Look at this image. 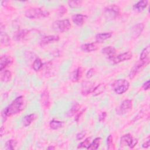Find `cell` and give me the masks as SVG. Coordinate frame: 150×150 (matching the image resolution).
<instances>
[{
  "mask_svg": "<svg viewBox=\"0 0 150 150\" xmlns=\"http://www.w3.org/2000/svg\"><path fill=\"white\" fill-rule=\"evenodd\" d=\"M26 105V101L23 96L17 97L12 102L5 108L2 111L1 115L5 121L8 117L16 115L24 110Z\"/></svg>",
  "mask_w": 150,
  "mask_h": 150,
  "instance_id": "6da1fadb",
  "label": "cell"
},
{
  "mask_svg": "<svg viewBox=\"0 0 150 150\" xmlns=\"http://www.w3.org/2000/svg\"><path fill=\"white\" fill-rule=\"evenodd\" d=\"M112 90L115 93L121 95L125 93L129 88V83L125 79H119L112 83Z\"/></svg>",
  "mask_w": 150,
  "mask_h": 150,
  "instance_id": "7a4b0ae2",
  "label": "cell"
},
{
  "mask_svg": "<svg viewBox=\"0 0 150 150\" xmlns=\"http://www.w3.org/2000/svg\"><path fill=\"white\" fill-rule=\"evenodd\" d=\"M25 15L28 18L40 19L47 17L49 15V12L39 8H32L28 9Z\"/></svg>",
  "mask_w": 150,
  "mask_h": 150,
  "instance_id": "3957f363",
  "label": "cell"
},
{
  "mask_svg": "<svg viewBox=\"0 0 150 150\" xmlns=\"http://www.w3.org/2000/svg\"><path fill=\"white\" fill-rule=\"evenodd\" d=\"M52 28L54 30L63 33L67 31L71 28V23L69 19L58 20L53 22Z\"/></svg>",
  "mask_w": 150,
  "mask_h": 150,
  "instance_id": "277c9868",
  "label": "cell"
},
{
  "mask_svg": "<svg viewBox=\"0 0 150 150\" xmlns=\"http://www.w3.org/2000/svg\"><path fill=\"white\" fill-rule=\"evenodd\" d=\"M120 9L118 6L114 4L107 6L104 11L105 18L108 20H112L115 19L120 14Z\"/></svg>",
  "mask_w": 150,
  "mask_h": 150,
  "instance_id": "5b68a950",
  "label": "cell"
},
{
  "mask_svg": "<svg viewBox=\"0 0 150 150\" xmlns=\"http://www.w3.org/2000/svg\"><path fill=\"white\" fill-rule=\"evenodd\" d=\"M149 63V59L146 60H139L131 69L129 73V78L133 79L147 64Z\"/></svg>",
  "mask_w": 150,
  "mask_h": 150,
  "instance_id": "8992f818",
  "label": "cell"
},
{
  "mask_svg": "<svg viewBox=\"0 0 150 150\" xmlns=\"http://www.w3.org/2000/svg\"><path fill=\"white\" fill-rule=\"evenodd\" d=\"M138 143V139H133L132 135L129 134H125L120 138V145L121 146H128L133 148Z\"/></svg>",
  "mask_w": 150,
  "mask_h": 150,
  "instance_id": "52a82bcc",
  "label": "cell"
},
{
  "mask_svg": "<svg viewBox=\"0 0 150 150\" xmlns=\"http://www.w3.org/2000/svg\"><path fill=\"white\" fill-rule=\"evenodd\" d=\"M132 57V54L131 52L128 51L121 54H120L117 56H115L112 58H111L110 60L113 64H117L121 62H124L125 60H130Z\"/></svg>",
  "mask_w": 150,
  "mask_h": 150,
  "instance_id": "ba28073f",
  "label": "cell"
},
{
  "mask_svg": "<svg viewBox=\"0 0 150 150\" xmlns=\"http://www.w3.org/2000/svg\"><path fill=\"white\" fill-rule=\"evenodd\" d=\"M59 40V36L57 35H48L41 38L39 44L41 46H45L50 43L57 42Z\"/></svg>",
  "mask_w": 150,
  "mask_h": 150,
  "instance_id": "9c48e42d",
  "label": "cell"
},
{
  "mask_svg": "<svg viewBox=\"0 0 150 150\" xmlns=\"http://www.w3.org/2000/svg\"><path fill=\"white\" fill-rule=\"evenodd\" d=\"M30 35V30L28 29H22L15 32L13 34V39L16 41H22L27 39Z\"/></svg>",
  "mask_w": 150,
  "mask_h": 150,
  "instance_id": "30bf717a",
  "label": "cell"
},
{
  "mask_svg": "<svg viewBox=\"0 0 150 150\" xmlns=\"http://www.w3.org/2000/svg\"><path fill=\"white\" fill-rule=\"evenodd\" d=\"M132 107V101L131 100H124L120 105V111L121 114H125L131 110Z\"/></svg>",
  "mask_w": 150,
  "mask_h": 150,
  "instance_id": "8fae6325",
  "label": "cell"
},
{
  "mask_svg": "<svg viewBox=\"0 0 150 150\" xmlns=\"http://www.w3.org/2000/svg\"><path fill=\"white\" fill-rule=\"evenodd\" d=\"M94 84L92 82H84L82 84V87H81V93L83 95H87L90 93H92L93 90L94 89Z\"/></svg>",
  "mask_w": 150,
  "mask_h": 150,
  "instance_id": "7c38bea8",
  "label": "cell"
},
{
  "mask_svg": "<svg viewBox=\"0 0 150 150\" xmlns=\"http://www.w3.org/2000/svg\"><path fill=\"white\" fill-rule=\"evenodd\" d=\"M41 104L45 108H49L50 105L49 94L47 90H45L41 94Z\"/></svg>",
  "mask_w": 150,
  "mask_h": 150,
  "instance_id": "4fadbf2b",
  "label": "cell"
},
{
  "mask_svg": "<svg viewBox=\"0 0 150 150\" xmlns=\"http://www.w3.org/2000/svg\"><path fill=\"white\" fill-rule=\"evenodd\" d=\"M86 19L87 16L82 14H75L73 15L71 17V19L73 23L79 26H82Z\"/></svg>",
  "mask_w": 150,
  "mask_h": 150,
  "instance_id": "5bb4252c",
  "label": "cell"
},
{
  "mask_svg": "<svg viewBox=\"0 0 150 150\" xmlns=\"http://www.w3.org/2000/svg\"><path fill=\"white\" fill-rule=\"evenodd\" d=\"M13 62L12 59L10 56L5 54L1 57V64H0V70L2 71L5 69L8 66L10 65Z\"/></svg>",
  "mask_w": 150,
  "mask_h": 150,
  "instance_id": "9a60e30c",
  "label": "cell"
},
{
  "mask_svg": "<svg viewBox=\"0 0 150 150\" xmlns=\"http://www.w3.org/2000/svg\"><path fill=\"white\" fill-rule=\"evenodd\" d=\"M102 53L106 56L109 60L115 56V49L114 47L109 46L104 47L102 50Z\"/></svg>",
  "mask_w": 150,
  "mask_h": 150,
  "instance_id": "2e32d148",
  "label": "cell"
},
{
  "mask_svg": "<svg viewBox=\"0 0 150 150\" xmlns=\"http://www.w3.org/2000/svg\"><path fill=\"white\" fill-rule=\"evenodd\" d=\"M144 29V25L142 23H139L134 25L132 28V36L135 38H138Z\"/></svg>",
  "mask_w": 150,
  "mask_h": 150,
  "instance_id": "e0dca14e",
  "label": "cell"
},
{
  "mask_svg": "<svg viewBox=\"0 0 150 150\" xmlns=\"http://www.w3.org/2000/svg\"><path fill=\"white\" fill-rule=\"evenodd\" d=\"M98 49V46L97 43H85L81 46V49L87 53L92 52L96 51Z\"/></svg>",
  "mask_w": 150,
  "mask_h": 150,
  "instance_id": "ac0fdd59",
  "label": "cell"
},
{
  "mask_svg": "<svg viewBox=\"0 0 150 150\" xmlns=\"http://www.w3.org/2000/svg\"><path fill=\"white\" fill-rule=\"evenodd\" d=\"M38 116L35 113H32L25 116L22 120V124L24 127H28L30 125L36 118Z\"/></svg>",
  "mask_w": 150,
  "mask_h": 150,
  "instance_id": "d6986e66",
  "label": "cell"
},
{
  "mask_svg": "<svg viewBox=\"0 0 150 150\" xmlns=\"http://www.w3.org/2000/svg\"><path fill=\"white\" fill-rule=\"evenodd\" d=\"M148 5V1L142 0L139 1L133 5V9L136 12H142Z\"/></svg>",
  "mask_w": 150,
  "mask_h": 150,
  "instance_id": "ffe728a7",
  "label": "cell"
},
{
  "mask_svg": "<svg viewBox=\"0 0 150 150\" xmlns=\"http://www.w3.org/2000/svg\"><path fill=\"white\" fill-rule=\"evenodd\" d=\"M111 36V32H104L98 33L96 36V43H101L104 40L110 38Z\"/></svg>",
  "mask_w": 150,
  "mask_h": 150,
  "instance_id": "44dd1931",
  "label": "cell"
},
{
  "mask_svg": "<svg viewBox=\"0 0 150 150\" xmlns=\"http://www.w3.org/2000/svg\"><path fill=\"white\" fill-rule=\"evenodd\" d=\"M12 78V73L8 70H3L1 71L0 79L2 82L7 83L11 80Z\"/></svg>",
  "mask_w": 150,
  "mask_h": 150,
  "instance_id": "7402d4cb",
  "label": "cell"
},
{
  "mask_svg": "<svg viewBox=\"0 0 150 150\" xmlns=\"http://www.w3.org/2000/svg\"><path fill=\"white\" fill-rule=\"evenodd\" d=\"M83 74V70L81 67H79L74 70L70 75L71 80L73 81H78L81 77Z\"/></svg>",
  "mask_w": 150,
  "mask_h": 150,
  "instance_id": "603a6c76",
  "label": "cell"
},
{
  "mask_svg": "<svg viewBox=\"0 0 150 150\" xmlns=\"http://www.w3.org/2000/svg\"><path fill=\"white\" fill-rule=\"evenodd\" d=\"M11 39L9 36L1 30V45L2 46H7L10 45Z\"/></svg>",
  "mask_w": 150,
  "mask_h": 150,
  "instance_id": "cb8c5ba5",
  "label": "cell"
},
{
  "mask_svg": "<svg viewBox=\"0 0 150 150\" xmlns=\"http://www.w3.org/2000/svg\"><path fill=\"white\" fill-rule=\"evenodd\" d=\"M64 125V122L61 121H58L56 120H52L50 123L49 126L50 128L52 129H58L62 127H63Z\"/></svg>",
  "mask_w": 150,
  "mask_h": 150,
  "instance_id": "d4e9b609",
  "label": "cell"
},
{
  "mask_svg": "<svg viewBox=\"0 0 150 150\" xmlns=\"http://www.w3.org/2000/svg\"><path fill=\"white\" fill-rule=\"evenodd\" d=\"M105 84L101 83L98 84V86H97L96 87H95L93 90V96H98L100 94H101L102 93H103L105 90Z\"/></svg>",
  "mask_w": 150,
  "mask_h": 150,
  "instance_id": "484cf974",
  "label": "cell"
},
{
  "mask_svg": "<svg viewBox=\"0 0 150 150\" xmlns=\"http://www.w3.org/2000/svg\"><path fill=\"white\" fill-rule=\"evenodd\" d=\"M80 105L77 103H75L71 107V108L69 110V111L67 112V117H72L74 115L80 110Z\"/></svg>",
  "mask_w": 150,
  "mask_h": 150,
  "instance_id": "4316f807",
  "label": "cell"
},
{
  "mask_svg": "<svg viewBox=\"0 0 150 150\" xmlns=\"http://www.w3.org/2000/svg\"><path fill=\"white\" fill-rule=\"evenodd\" d=\"M101 138L100 137L96 138L90 144L89 146L87 148V149H91V150H95L98 149V148L100 146V142H101Z\"/></svg>",
  "mask_w": 150,
  "mask_h": 150,
  "instance_id": "83f0119b",
  "label": "cell"
},
{
  "mask_svg": "<svg viewBox=\"0 0 150 150\" xmlns=\"http://www.w3.org/2000/svg\"><path fill=\"white\" fill-rule=\"evenodd\" d=\"M149 52H150V47L149 46H147L145 47L141 52L140 54V57L139 60H146L148 59H149Z\"/></svg>",
  "mask_w": 150,
  "mask_h": 150,
  "instance_id": "f1b7e54d",
  "label": "cell"
},
{
  "mask_svg": "<svg viewBox=\"0 0 150 150\" xmlns=\"http://www.w3.org/2000/svg\"><path fill=\"white\" fill-rule=\"evenodd\" d=\"M42 66H43V63L42 62L41 59L39 58H36L33 63L32 67L35 71H39L42 67Z\"/></svg>",
  "mask_w": 150,
  "mask_h": 150,
  "instance_id": "f546056e",
  "label": "cell"
},
{
  "mask_svg": "<svg viewBox=\"0 0 150 150\" xmlns=\"http://www.w3.org/2000/svg\"><path fill=\"white\" fill-rule=\"evenodd\" d=\"M16 145V141L15 139H9L5 143V148L8 150H12Z\"/></svg>",
  "mask_w": 150,
  "mask_h": 150,
  "instance_id": "4dcf8cb0",
  "label": "cell"
},
{
  "mask_svg": "<svg viewBox=\"0 0 150 150\" xmlns=\"http://www.w3.org/2000/svg\"><path fill=\"white\" fill-rule=\"evenodd\" d=\"M107 148L108 149H112L114 148V142H113V138L111 135H110L107 139Z\"/></svg>",
  "mask_w": 150,
  "mask_h": 150,
  "instance_id": "1f68e13d",
  "label": "cell"
},
{
  "mask_svg": "<svg viewBox=\"0 0 150 150\" xmlns=\"http://www.w3.org/2000/svg\"><path fill=\"white\" fill-rule=\"evenodd\" d=\"M90 138H86L84 141H83V142H81L79 145V146H77V148H87L88 146H89V145H90V144L91 143L90 142Z\"/></svg>",
  "mask_w": 150,
  "mask_h": 150,
  "instance_id": "d6a6232c",
  "label": "cell"
},
{
  "mask_svg": "<svg viewBox=\"0 0 150 150\" xmlns=\"http://www.w3.org/2000/svg\"><path fill=\"white\" fill-rule=\"evenodd\" d=\"M82 4L81 1H70L68 2V5L71 8H76L81 6Z\"/></svg>",
  "mask_w": 150,
  "mask_h": 150,
  "instance_id": "836d02e7",
  "label": "cell"
},
{
  "mask_svg": "<svg viewBox=\"0 0 150 150\" xmlns=\"http://www.w3.org/2000/svg\"><path fill=\"white\" fill-rule=\"evenodd\" d=\"M67 12V9L65 6H60L59 9H58V13L59 14V15H63L65 13H66Z\"/></svg>",
  "mask_w": 150,
  "mask_h": 150,
  "instance_id": "e575fe53",
  "label": "cell"
},
{
  "mask_svg": "<svg viewBox=\"0 0 150 150\" xmlns=\"http://www.w3.org/2000/svg\"><path fill=\"white\" fill-rule=\"evenodd\" d=\"M107 114L106 112H105V111H104V112H102L100 114V115H99V117H98L99 121L101 122H104V121H105L106 117H107Z\"/></svg>",
  "mask_w": 150,
  "mask_h": 150,
  "instance_id": "d590c367",
  "label": "cell"
},
{
  "mask_svg": "<svg viewBox=\"0 0 150 150\" xmlns=\"http://www.w3.org/2000/svg\"><path fill=\"white\" fill-rule=\"evenodd\" d=\"M94 71H95V70H94V69H93V68L89 69V70H88V71L87 72V73H86V77H87V78L90 79V78H91V77H93V75H94Z\"/></svg>",
  "mask_w": 150,
  "mask_h": 150,
  "instance_id": "8d00e7d4",
  "label": "cell"
},
{
  "mask_svg": "<svg viewBox=\"0 0 150 150\" xmlns=\"http://www.w3.org/2000/svg\"><path fill=\"white\" fill-rule=\"evenodd\" d=\"M85 135H86V132H80L76 135V139L77 140H81L83 138H84Z\"/></svg>",
  "mask_w": 150,
  "mask_h": 150,
  "instance_id": "74e56055",
  "label": "cell"
},
{
  "mask_svg": "<svg viewBox=\"0 0 150 150\" xmlns=\"http://www.w3.org/2000/svg\"><path fill=\"white\" fill-rule=\"evenodd\" d=\"M142 88H144V90H147L149 89V81L148 80L146 81L145 83H144L142 85Z\"/></svg>",
  "mask_w": 150,
  "mask_h": 150,
  "instance_id": "f35d334b",
  "label": "cell"
},
{
  "mask_svg": "<svg viewBox=\"0 0 150 150\" xmlns=\"http://www.w3.org/2000/svg\"><path fill=\"white\" fill-rule=\"evenodd\" d=\"M149 145H150V141H149V139L148 138V140L142 144V146L143 148H148L149 146Z\"/></svg>",
  "mask_w": 150,
  "mask_h": 150,
  "instance_id": "ab89813d",
  "label": "cell"
},
{
  "mask_svg": "<svg viewBox=\"0 0 150 150\" xmlns=\"http://www.w3.org/2000/svg\"><path fill=\"white\" fill-rule=\"evenodd\" d=\"M4 130H5V129H4V127L2 126V127H1V132H0V133H1V137H2V135H3V131H4Z\"/></svg>",
  "mask_w": 150,
  "mask_h": 150,
  "instance_id": "60d3db41",
  "label": "cell"
},
{
  "mask_svg": "<svg viewBox=\"0 0 150 150\" xmlns=\"http://www.w3.org/2000/svg\"><path fill=\"white\" fill-rule=\"evenodd\" d=\"M47 149H54L55 148H54V146H49L47 148Z\"/></svg>",
  "mask_w": 150,
  "mask_h": 150,
  "instance_id": "b9f144b4",
  "label": "cell"
}]
</instances>
